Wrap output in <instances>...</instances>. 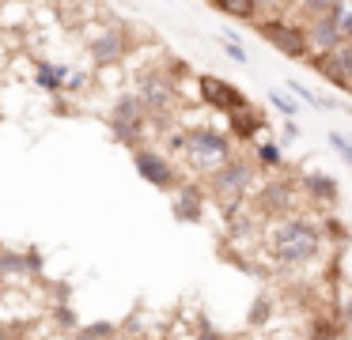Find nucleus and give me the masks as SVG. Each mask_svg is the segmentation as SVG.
<instances>
[{
  "label": "nucleus",
  "instance_id": "10",
  "mask_svg": "<svg viewBox=\"0 0 352 340\" xmlns=\"http://www.w3.org/2000/svg\"><path fill=\"white\" fill-rule=\"evenodd\" d=\"M129 53V34H125L122 27H110V30H102L99 38L91 42V60L99 68H110V65H118V60Z\"/></svg>",
  "mask_w": 352,
  "mask_h": 340
},
{
  "label": "nucleus",
  "instance_id": "3",
  "mask_svg": "<svg viewBox=\"0 0 352 340\" xmlns=\"http://www.w3.org/2000/svg\"><path fill=\"white\" fill-rule=\"evenodd\" d=\"M261 38L265 42H273L276 49L284 53V57L292 60H303L311 57V38H307V23H284V19H261L258 23Z\"/></svg>",
  "mask_w": 352,
  "mask_h": 340
},
{
  "label": "nucleus",
  "instance_id": "27",
  "mask_svg": "<svg viewBox=\"0 0 352 340\" xmlns=\"http://www.w3.org/2000/svg\"><path fill=\"white\" fill-rule=\"evenodd\" d=\"M84 83H87V76H84V72H72V76H69V87H65V91L72 95V91H80Z\"/></svg>",
  "mask_w": 352,
  "mask_h": 340
},
{
  "label": "nucleus",
  "instance_id": "29",
  "mask_svg": "<svg viewBox=\"0 0 352 340\" xmlns=\"http://www.w3.org/2000/svg\"><path fill=\"white\" fill-rule=\"evenodd\" d=\"M201 340H223V337H216V329H208V325H205V329H201Z\"/></svg>",
  "mask_w": 352,
  "mask_h": 340
},
{
  "label": "nucleus",
  "instance_id": "26",
  "mask_svg": "<svg viewBox=\"0 0 352 340\" xmlns=\"http://www.w3.org/2000/svg\"><path fill=\"white\" fill-rule=\"evenodd\" d=\"M265 317H269V299H258V306L250 310V321H258V325H261Z\"/></svg>",
  "mask_w": 352,
  "mask_h": 340
},
{
  "label": "nucleus",
  "instance_id": "2",
  "mask_svg": "<svg viewBox=\"0 0 352 340\" xmlns=\"http://www.w3.org/2000/svg\"><path fill=\"white\" fill-rule=\"evenodd\" d=\"M186 159H190L193 166H201V170H216V166H223L231 159V140L223 133H216V128L208 125H197L186 133Z\"/></svg>",
  "mask_w": 352,
  "mask_h": 340
},
{
  "label": "nucleus",
  "instance_id": "25",
  "mask_svg": "<svg viewBox=\"0 0 352 340\" xmlns=\"http://www.w3.org/2000/svg\"><path fill=\"white\" fill-rule=\"evenodd\" d=\"M110 337H114V325H87L80 332V340H110Z\"/></svg>",
  "mask_w": 352,
  "mask_h": 340
},
{
  "label": "nucleus",
  "instance_id": "28",
  "mask_svg": "<svg viewBox=\"0 0 352 340\" xmlns=\"http://www.w3.org/2000/svg\"><path fill=\"white\" fill-rule=\"evenodd\" d=\"M296 136H299V125H296V121H284V144H292V140H296Z\"/></svg>",
  "mask_w": 352,
  "mask_h": 340
},
{
  "label": "nucleus",
  "instance_id": "21",
  "mask_svg": "<svg viewBox=\"0 0 352 340\" xmlns=\"http://www.w3.org/2000/svg\"><path fill=\"white\" fill-rule=\"evenodd\" d=\"M220 49L228 53V60H235V65H250V57H246L243 42H235V38H220Z\"/></svg>",
  "mask_w": 352,
  "mask_h": 340
},
{
  "label": "nucleus",
  "instance_id": "6",
  "mask_svg": "<svg viewBox=\"0 0 352 340\" xmlns=\"http://www.w3.org/2000/svg\"><path fill=\"white\" fill-rule=\"evenodd\" d=\"M197 91L212 110H223V113H235V110H243V106H250V98H246L231 80H220V76H197Z\"/></svg>",
  "mask_w": 352,
  "mask_h": 340
},
{
  "label": "nucleus",
  "instance_id": "12",
  "mask_svg": "<svg viewBox=\"0 0 352 340\" xmlns=\"http://www.w3.org/2000/svg\"><path fill=\"white\" fill-rule=\"evenodd\" d=\"M228 128L239 140H254V136L265 128V117H261V110H254V106H243V110L228 113Z\"/></svg>",
  "mask_w": 352,
  "mask_h": 340
},
{
  "label": "nucleus",
  "instance_id": "22",
  "mask_svg": "<svg viewBox=\"0 0 352 340\" xmlns=\"http://www.w3.org/2000/svg\"><path fill=\"white\" fill-rule=\"evenodd\" d=\"M329 148H333L337 155L344 159V166H352V140H349V136H341V133H329Z\"/></svg>",
  "mask_w": 352,
  "mask_h": 340
},
{
  "label": "nucleus",
  "instance_id": "11",
  "mask_svg": "<svg viewBox=\"0 0 352 340\" xmlns=\"http://www.w3.org/2000/svg\"><path fill=\"white\" fill-rule=\"evenodd\" d=\"M307 38H311V53H333L337 45L344 42L341 23H337V12L318 15V19H307Z\"/></svg>",
  "mask_w": 352,
  "mask_h": 340
},
{
  "label": "nucleus",
  "instance_id": "15",
  "mask_svg": "<svg viewBox=\"0 0 352 340\" xmlns=\"http://www.w3.org/2000/svg\"><path fill=\"white\" fill-rule=\"evenodd\" d=\"M288 91H292V95H296L303 106H314V110H337V106H341L337 98H326V95H318V91H311L307 83H299V80H288Z\"/></svg>",
  "mask_w": 352,
  "mask_h": 340
},
{
  "label": "nucleus",
  "instance_id": "30",
  "mask_svg": "<svg viewBox=\"0 0 352 340\" xmlns=\"http://www.w3.org/2000/svg\"><path fill=\"white\" fill-rule=\"evenodd\" d=\"M0 340H12V337H8V332H4V329H0Z\"/></svg>",
  "mask_w": 352,
  "mask_h": 340
},
{
  "label": "nucleus",
  "instance_id": "8",
  "mask_svg": "<svg viewBox=\"0 0 352 340\" xmlns=\"http://www.w3.org/2000/svg\"><path fill=\"white\" fill-rule=\"evenodd\" d=\"M133 166H137V174L148 181V185H155V189H170V185H175V170H170V163L160 155V151L133 148Z\"/></svg>",
  "mask_w": 352,
  "mask_h": 340
},
{
  "label": "nucleus",
  "instance_id": "9",
  "mask_svg": "<svg viewBox=\"0 0 352 340\" xmlns=\"http://www.w3.org/2000/svg\"><path fill=\"white\" fill-rule=\"evenodd\" d=\"M170 91H175V83H170L163 72H148V76H140V80H137V98H140V106H144L148 113L167 110V106H170Z\"/></svg>",
  "mask_w": 352,
  "mask_h": 340
},
{
  "label": "nucleus",
  "instance_id": "4",
  "mask_svg": "<svg viewBox=\"0 0 352 340\" xmlns=\"http://www.w3.org/2000/svg\"><path fill=\"white\" fill-rule=\"evenodd\" d=\"M307 65L318 76H326L333 87H341V91L352 87V42H341L333 53H311Z\"/></svg>",
  "mask_w": 352,
  "mask_h": 340
},
{
  "label": "nucleus",
  "instance_id": "23",
  "mask_svg": "<svg viewBox=\"0 0 352 340\" xmlns=\"http://www.w3.org/2000/svg\"><path fill=\"white\" fill-rule=\"evenodd\" d=\"M337 23H341L344 42H352V0H341V4H337Z\"/></svg>",
  "mask_w": 352,
  "mask_h": 340
},
{
  "label": "nucleus",
  "instance_id": "17",
  "mask_svg": "<svg viewBox=\"0 0 352 340\" xmlns=\"http://www.w3.org/2000/svg\"><path fill=\"white\" fill-rule=\"evenodd\" d=\"M254 159H258L261 166H280V163H284V151H280V144L261 140L258 148H254Z\"/></svg>",
  "mask_w": 352,
  "mask_h": 340
},
{
  "label": "nucleus",
  "instance_id": "18",
  "mask_svg": "<svg viewBox=\"0 0 352 340\" xmlns=\"http://www.w3.org/2000/svg\"><path fill=\"white\" fill-rule=\"evenodd\" d=\"M175 212H178V219H197V193H193L190 185H186L182 193H178Z\"/></svg>",
  "mask_w": 352,
  "mask_h": 340
},
{
  "label": "nucleus",
  "instance_id": "14",
  "mask_svg": "<svg viewBox=\"0 0 352 340\" xmlns=\"http://www.w3.org/2000/svg\"><path fill=\"white\" fill-rule=\"evenodd\" d=\"M212 8L231 19H258L261 15V0H212Z\"/></svg>",
  "mask_w": 352,
  "mask_h": 340
},
{
  "label": "nucleus",
  "instance_id": "5",
  "mask_svg": "<svg viewBox=\"0 0 352 340\" xmlns=\"http://www.w3.org/2000/svg\"><path fill=\"white\" fill-rule=\"evenodd\" d=\"M250 181H254V166L246 163V159L231 155L223 166L212 170V193L220 196V201H235V196H243L246 189H250Z\"/></svg>",
  "mask_w": 352,
  "mask_h": 340
},
{
  "label": "nucleus",
  "instance_id": "24",
  "mask_svg": "<svg viewBox=\"0 0 352 340\" xmlns=\"http://www.w3.org/2000/svg\"><path fill=\"white\" fill-rule=\"evenodd\" d=\"M311 340H341V329H337L333 321H318L311 332Z\"/></svg>",
  "mask_w": 352,
  "mask_h": 340
},
{
  "label": "nucleus",
  "instance_id": "16",
  "mask_svg": "<svg viewBox=\"0 0 352 340\" xmlns=\"http://www.w3.org/2000/svg\"><path fill=\"white\" fill-rule=\"evenodd\" d=\"M303 189L314 196V201H326V204L337 201V181L329 178V174H307V178H303Z\"/></svg>",
  "mask_w": 352,
  "mask_h": 340
},
{
  "label": "nucleus",
  "instance_id": "13",
  "mask_svg": "<svg viewBox=\"0 0 352 340\" xmlns=\"http://www.w3.org/2000/svg\"><path fill=\"white\" fill-rule=\"evenodd\" d=\"M69 76L72 72L65 65H57V60H38V65H34V83H38L42 91H50V95L69 87Z\"/></svg>",
  "mask_w": 352,
  "mask_h": 340
},
{
  "label": "nucleus",
  "instance_id": "20",
  "mask_svg": "<svg viewBox=\"0 0 352 340\" xmlns=\"http://www.w3.org/2000/svg\"><path fill=\"white\" fill-rule=\"evenodd\" d=\"M269 102H273V110H280L284 117H296L299 113V98H292L288 91H269Z\"/></svg>",
  "mask_w": 352,
  "mask_h": 340
},
{
  "label": "nucleus",
  "instance_id": "19",
  "mask_svg": "<svg viewBox=\"0 0 352 340\" xmlns=\"http://www.w3.org/2000/svg\"><path fill=\"white\" fill-rule=\"evenodd\" d=\"M337 4H341V0H299V12H303L307 19H318V15L337 12Z\"/></svg>",
  "mask_w": 352,
  "mask_h": 340
},
{
  "label": "nucleus",
  "instance_id": "1",
  "mask_svg": "<svg viewBox=\"0 0 352 340\" xmlns=\"http://www.w3.org/2000/svg\"><path fill=\"white\" fill-rule=\"evenodd\" d=\"M322 246L318 227L303 223V219H284L273 231V253L280 264H307Z\"/></svg>",
  "mask_w": 352,
  "mask_h": 340
},
{
  "label": "nucleus",
  "instance_id": "7",
  "mask_svg": "<svg viewBox=\"0 0 352 340\" xmlns=\"http://www.w3.org/2000/svg\"><path fill=\"white\" fill-rule=\"evenodd\" d=\"M144 121H148V110L140 106L137 95H125L122 102H118V110L110 113V128H114L118 140L133 144L140 133H144Z\"/></svg>",
  "mask_w": 352,
  "mask_h": 340
}]
</instances>
